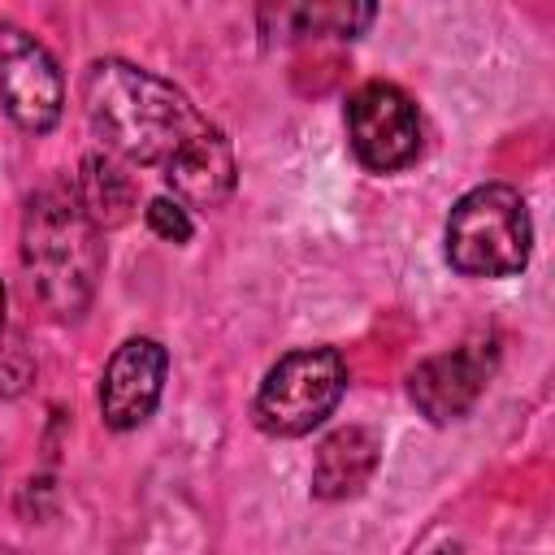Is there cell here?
Masks as SVG:
<instances>
[{
	"label": "cell",
	"mask_w": 555,
	"mask_h": 555,
	"mask_svg": "<svg viewBox=\"0 0 555 555\" xmlns=\"http://www.w3.org/2000/svg\"><path fill=\"white\" fill-rule=\"evenodd\" d=\"M494 364H499L494 343H464L455 351L421 360L408 377V395L421 408V416H429L434 425H447L481 399L486 382L494 377Z\"/></svg>",
	"instance_id": "7"
},
{
	"label": "cell",
	"mask_w": 555,
	"mask_h": 555,
	"mask_svg": "<svg viewBox=\"0 0 555 555\" xmlns=\"http://www.w3.org/2000/svg\"><path fill=\"white\" fill-rule=\"evenodd\" d=\"M0 104L26 134H48L65 104V82L52 52L13 22H0Z\"/></svg>",
	"instance_id": "6"
},
{
	"label": "cell",
	"mask_w": 555,
	"mask_h": 555,
	"mask_svg": "<svg viewBox=\"0 0 555 555\" xmlns=\"http://www.w3.org/2000/svg\"><path fill=\"white\" fill-rule=\"evenodd\" d=\"M30 373H35V364H30L26 343H22V338L4 343V347H0V395H17V390L30 382Z\"/></svg>",
	"instance_id": "14"
},
{
	"label": "cell",
	"mask_w": 555,
	"mask_h": 555,
	"mask_svg": "<svg viewBox=\"0 0 555 555\" xmlns=\"http://www.w3.org/2000/svg\"><path fill=\"white\" fill-rule=\"evenodd\" d=\"M165 369H169V356L156 338H126L108 356L104 377H100V416H104V425L117 429V434L139 429L160 403Z\"/></svg>",
	"instance_id": "8"
},
{
	"label": "cell",
	"mask_w": 555,
	"mask_h": 555,
	"mask_svg": "<svg viewBox=\"0 0 555 555\" xmlns=\"http://www.w3.org/2000/svg\"><path fill=\"white\" fill-rule=\"evenodd\" d=\"M74 195L95 230H117L130 221L139 186H134V173L126 169V160H117L108 152H91V156H82Z\"/></svg>",
	"instance_id": "11"
},
{
	"label": "cell",
	"mask_w": 555,
	"mask_h": 555,
	"mask_svg": "<svg viewBox=\"0 0 555 555\" xmlns=\"http://www.w3.org/2000/svg\"><path fill=\"white\" fill-rule=\"evenodd\" d=\"M377 460H382V438L373 429H364V425L334 429L317 447L312 494L317 499H351V494H360L369 486Z\"/></svg>",
	"instance_id": "10"
},
{
	"label": "cell",
	"mask_w": 555,
	"mask_h": 555,
	"mask_svg": "<svg viewBox=\"0 0 555 555\" xmlns=\"http://www.w3.org/2000/svg\"><path fill=\"white\" fill-rule=\"evenodd\" d=\"M147 225H152V234H160L165 243H186V238L195 234L186 208H182L178 199H169V195H156V199L147 204Z\"/></svg>",
	"instance_id": "13"
},
{
	"label": "cell",
	"mask_w": 555,
	"mask_h": 555,
	"mask_svg": "<svg viewBox=\"0 0 555 555\" xmlns=\"http://www.w3.org/2000/svg\"><path fill=\"white\" fill-rule=\"evenodd\" d=\"M434 555H464V551H460V546H438Z\"/></svg>",
	"instance_id": "15"
},
{
	"label": "cell",
	"mask_w": 555,
	"mask_h": 555,
	"mask_svg": "<svg viewBox=\"0 0 555 555\" xmlns=\"http://www.w3.org/2000/svg\"><path fill=\"white\" fill-rule=\"evenodd\" d=\"M104 251L100 230L87 221L74 186H39L22 212V273L26 291L56 321L87 312Z\"/></svg>",
	"instance_id": "2"
},
{
	"label": "cell",
	"mask_w": 555,
	"mask_h": 555,
	"mask_svg": "<svg viewBox=\"0 0 555 555\" xmlns=\"http://www.w3.org/2000/svg\"><path fill=\"white\" fill-rule=\"evenodd\" d=\"M373 4H264L260 30L269 39H304V35H360L373 22Z\"/></svg>",
	"instance_id": "12"
},
{
	"label": "cell",
	"mask_w": 555,
	"mask_h": 555,
	"mask_svg": "<svg viewBox=\"0 0 555 555\" xmlns=\"http://www.w3.org/2000/svg\"><path fill=\"white\" fill-rule=\"evenodd\" d=\"M0 330H4V282H0Z\"/></svg>",
	"instance_id": "16"
},
{
	"label": "cell",
	"mask_w": 555,
	"mask_h": 555,
	"mask_svg": "<svg viewBox=\"0 0 555 555\" xmlns=\"http://www.w3.org/2000/svg\"><path fill=\"white\" fill-rule=\"evenodd\" d=\"M82 108L108 156L160 173L212 130V121L191 104L182 87L117 56L87 65Z\"/></svg>",
	"instance_id": "1"
},
{
	"label": "cell",
	"mask_w": 555,
	"mask_h": 555,
	"mask_svg": "<svg viewBox=\"0 0 555 555\" xmlns=\"http://www.w3.org/2000/svg\"><path fill=\"white\" fill-rule=\"evenodd\" d=\"M347 139L364 169L395 173L421 152V117L416 104L395 82H364L347 100Z\"/></svg>",
	"instance_id": "5"
},
{
	"label": "cell",
	"mask_w": 555,
	"mask_h": 555,
	"mask_svg": "<svg viewBox=\"0 0 555 555\" xmlns=\"http://www.w3.org/2000/svg\"><path fill=\"white\" fill-rule=\"evenodd\" d=\"M533 225L516 186L486 182L455 199L447 217V260L464 278H512L529 264Z\"/></svg>",
	"instance_id": "3"
},
{
	"label": "cell",
	"mask_w": 555,
	"mask_h": 555,
	"mask_svg": "<svg viewBox=\"0 0 555 555\" xmlns=\"http://www.w3.org/2000/svg\"><path fill=\"white\" fill-rule=\"evenodd\" d=\"M347 390V364L334 347L286 351L260 382L251 416L273 438H299L317 429Z\"/></svg>",
	"instance_id": "4"
},
{
	"label": "cell",
	"mask_w": 555,
	"mask_h": 555,
	"mask_svg": "<svg viewBox=\"0 0 555 555\" xmlns=\"http://www.w3.org/2000/svg\"><path fill=\"white\" fill-rule=\"evenodd\" d=\"M165 186L178 195V204H191V208H221L238 182V169H234V147L230 139L212 126L195 147H186L165 173Z\"/></svg>",
	"instance_id": "9"
}]
</instances>
